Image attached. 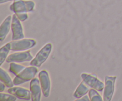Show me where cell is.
Instances as JSON below:
<instances>
[{
    "mask_svg": "<svg viewBox=\"0 0 122 101\" xmlns=\"http://www.w3.org/2000/svg\"><path fill=\"white\" fill-rule=\"evenodd\" d=\"M9 8L21 21H25L29 17L27 13L34 11L35 2L31 0H14Z\"/></svg>",
    "mask_w": 122,
    "mask_h": 101,
    "instance_id": "obj_1",
    "label": "cell"
},
{
    "mask_svg": "<svg viewBox=\"0 0 122 101\" xmlns=\"http://www.w3.org/2000/svg\"><path fill=\"white\" fill-rule=\"evenodd\" d=\"M38 72V68L37 67L31 65L26 67L25 70H23L20 73L14 77L13 79L14 84L15 86H18L32 80L33 78H35Z\"/></svg>",
    "mask_w": 122,
    "mask_h": 101,
    "instance_id": "obj_2",
    "label": "cell"
},
{
    "mask_svg": "<svg viewBox=\"0 0 122 101\" xmlns=\"http://www.w3.org/2000/svg\"><path fill=\"white\" fill-rule=\"evenodd\" d=\"M52 49V44L48 43L45 44L39 52L36 53L35 58L31 61L30 65L33 66L40 67L48 58Z\"/></svg>",
    "mask_w": 122,
    "mask_h": 101,
    "instance_id": "obj_3",
    "label": "cell"
},
{
    "mask_svg": "<svg viewBox=\"0 0 122 101\" xmlns=\"http://www.w3.org/2000/svg\"><path fill=\"white\" fill-rule=\"evenodd\" d=\"M83 80L90 87L96 89L99 91L104 90L105 84L98 78L95 74L83 72L81 74Z\"/></svg>",
    "mask_w": 122,
    "mask_h": 101,
    "instance_id": "obj_4",
    "label": "cell"
},
{
    "mask_svg": "<svg viewBox=\"0 0 122 101\" xmlns=\"http://www.w3.org/2000/svg\"><path fill=\"white\" fill-rule=\"evenodd\" d=\"M11 50L14 51H26L36 45V40L33 39H21L10 42Z\"/></svg>",
    "mask_w": 122,
    "mask_h": 101,
    "instance_id": "obj_5",
    "label": "cell"
},
{
    "mask_svg": "<svg viewBox=\"0 0 122 101\" xmlns=\"http://www.w3.org/2000/svg\"><path fill=\"white\" fill-rule=\"evenodd\" d=\"M116 79V76H107L105 77V86L103 93V99L104 101H112L115 90Z\"/></svg>",
    "mask_w": 122,
    "mask_h": 101,
    "instance_id": "obj_6",
    "label": "cell"
},
{
    "mask_svg": "<svg viewBox=\"0 0 122 101\" xmlns=\"http://www.w3.org/2000/svg\"><path fill=\"white\" fill-rule=\"evenodd\" d=\"M12 31V40H16L23 39L25 38V34L23 32V28L21 24V20L18 18L16 14H14L12 15L11 22Z\"/></svg>",
    "mask_w": 122,
    "mask_h": 101,
    "instance_id": "obj_7",
    "label": "cell"
},
{
    "mask_svg": "<svg viewBox=\"0 0 122 101\" xmlns=\"http://www.w3.org/2000/svg\"><path fill=\"white\" fill-rule=\"evenodd\" d=\"M42 91L45 97H48L51 92V83L48 72L45 70L41 71L38 74Z\"/></svg>",
    "mask_w": 122,
    "mask_h": 101,
    "instance_id": "obj_8",
    "label": "cell"
},
{
    "mask_svg": "<svg viewBox=\"0 0 122 101\" xmlns=\"http://www.w3.org/2000/svg\"><path fill=\"white\" fill-rule=\"evenodd\" d=\"M33 59L30 51H19L14 52L8 56L6 61L7 63H23L32 61Z\"/></svg>",
    "mask_w": 122,
    "mask_h": 101,
    "instance_id": "obj_9",
    "label": "cell"
},
{
    "mask_svg": "<svg viewBox=\"0 0 122 101\" xmlns=\"http://www.w3.org/2000/svg\"><path fill=\"white\" fill-rule=\"evenodd\" d=\"M8 93L14 95L20 99L30 101L32 100L30 90L21 87H12L7 90Z\"/></svg>",
    "mask_w": 122,
    "mask_h": 101,
    "instance_id": "obj_10",
    "label": "cell"
},
{
    "mask_svg": "<svg viewBox=\"0 0 122 101\" xmlns=\"http://www.w3.org/2000/svg\"><path fill=\"white\" fill-rule=\"evenodd\" d=\"M30 90L32 101H40L41 97V86L38 78L35 77L30 83Z\"/></svg>",
    "mask_w": 122,
    "mask_h": 101,
    "instance_id": "obj_11",
    "label": "cell"
},
{
    "mask_svg": "<svg viewBox=\"0 0 122 101\" xmlns=\"http://www.w3.org/2000/svg\"><path fill=\"white\" fill-rule=\"evenodd\" d=\"M12 15H8L0 26V40L3 42L11 29Z\"/></svg>",
    "mask_w": 122,
    "mask_h": 101,
    "instance_id": "obj_12",
    "label": "cell"
},
{
    "mask_svg": "<svg viewBox=\"0 0 122 101\" xmlns=\"http://www.w3.org/2000/svg\"><path fill=\"white\" fill-rule=\"evenodd\" d=\"M89 86L84 82L82 81L81 82L77 87L75 90V92L73 93L74 97L76 99H79L82 97V96L86 95L89 91Z\"/></svg>",
    "mask_w": 122,
    "mask_h": 101,
    "instance_id": "obj_13",
    "label": "cell"
},
{
    "mask_svg": "<svg viewBox=\"0 0 122 101\" xmlns=\"http://www.w3.org/2000/svg\"><path fill=\"white\" fill-rule=\"evenodd\" d=\"M0 79L1 82L5 84L7 87L10 88L14 86V84L13 80H12L8 72L1 67L0 68Z\"/></svg>",
    "mask_w": 122,
    "mask_h": 101,
    "instance_id": "obj_14",
    "label": "cell"
},
{
    "mask_svg": "<svg viewBox=\"0 0 122 101\" xmlns=\"http://www.w3.org/2000/svg\"><path fill=\"white\" fill-rule=\"evenodd\" d=\"M11 50L10 43L8 42L3 45L0 49V65H2L4 62L7 59L8 53Z\"/></svg>",
    "mask_w": 122,
    "mask_h": 101,
    "instance_id": "obj_15",
    "label": "cell"
},
{
    "mask_svg": "<svg viewBox=\"0 0 122 101\" xmlns=\"http://www.w3.org/2000/svg\"><path fill=\"white\" fill-rule=\"evenodd\" d=\"M25 68H26V67L23 66L22 65H20L19 64H17L16 63H11L10 64V71L15 76L19 74Z\"/></svg>",
    "mask_w": 122,
    "mask_h": 101,
    "instance_id": "obj_16",
    "label": "cell"
},
{
    "mask_svg": "<svg viewBox=\"0 0 122 101\" xmlns=\"http://www.w3.org/2000/svg\"><path fill=\"white\" fill-rule=\"evenodd\" d=\"M98 90L95 89H91L88 92V95L91 101H102L103 97H101L100 94L98 92Z\"/></svg>",
    "mask_w": 122,
    "mask_h": 101,
    "instance_id": "obj_17",
    "label": "cell"
},
{
    "mask_svg": "<svg viewBox=\"0 0 122 101\" xmlns=\"http://www.w3.org/2000/svg\"><path fill=\"white\" fill-rule=\"evenodd\" d=\"M17 97L12 94H7L1 92L0 93V101H16Z\"/></svg>",
    "mask_w": 122,
    "mask_h": 101,
    "instance_id": "obj_18",
    "label": "cell"
},
{
    "mask_svg": "<svg viewBox=\"0 0 122 101\" xmlns=\"http://www.w3.org/2000/svg\"><path fill=\"white\" fill-rule=\"evenodd\" d=\"M75 101H90V98L89 97V95H85V96H82V97L79 99H76V100H75Z\"/></svg>",
    "mask_w": 122,
    "mask_h": 101,
    "instance_id": "obj_19",
    "label": "cell"
},
{
    "mask_svg": "<svg viewBox=\"0 0 122 101\" xmlns=\"http://www.w3.org/2000/svg\"><path fill=\"white\" fill-rule=\"evenodd\" d=\"M5 84L1 82L0 83V92H2L5 90Z\"/></svg>",
    "mask_w": 122,
    "mask_h": 101,
    "instance_id": "obj_20",
    "label": "cell"
},
{
    "mask_svg": "<svg viewBox=\"0 0 122 101\" xmlns=\"http://www.w3.org/2000/svg\"><path fill=\"white\" fill-rule=\"evenodd\" d=\"M14 1V0H0V4H2L4 3H6L7 2H10V1Z\"/></svg>",
    "mask_w": 122,
    "mask_h": 101,
    "instance_id": "obj_21",
    "label": "cell"
}]
</instances>
